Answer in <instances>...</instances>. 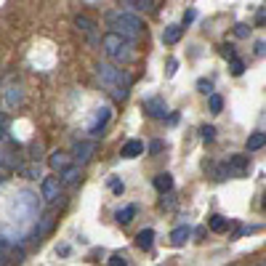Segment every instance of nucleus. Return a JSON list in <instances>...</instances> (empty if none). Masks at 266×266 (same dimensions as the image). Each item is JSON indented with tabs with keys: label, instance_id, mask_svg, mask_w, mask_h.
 <instances>
[{
	"label": "nucleus",
	"instance_id": "nucleus-1",
	"mask_svg": "<svg viewBox=\"0 0 266 266\" xmlns=\"http://www.w3.org/2000/svg\"><path fill=\"white\" fill-rule=\"evenodd\" d=\"M107 24L112 27V32L120 35L122 40H128V43H136L141 32H144V22L136 16V14H130V11H109L107 14Z\"/></svg>",
	"mask_w": 266,
	"mask_h": 266
},
{
	"label": "nucleus",
	"instance_id": "nucleus-2",
	"mask_svg": "<svg viewBox=\"0 0 266 266\" xmlns=\"http://www.w3.org/2000/svg\"><path fill=\"white\" fill-rule=\"evenodd\" d=\"M96 78L107 85V88H112L115 99H120V101L128 96V88L133 83L130 75L125 70H120V66H115V64H96Z\"/></svg>",
	"mask_w": 266,
	"mask_h": 266
},
{
	"label": "nucleus",
	"instance_id": "nucleus-3",
	"mask_svg": "<svg viewBox=\"0 0 266 266\" xmlns=\"http://www.w3.org/2000/svg\"><path fill=\"white\" fill-rule=\"evenodd\" d=\"M101 48H104V53H107L112 61H117V64L133 59V43L122 40V37L115 35V32H107L101 37Z\"/></svg>",
	"mask_w": 266,
	"mask_h": 266
},
{
	"label": "nucleus",
	"instance_id": "nucleus-4",
	"mask_svg": "<svg viewBox=\"0 0 266 266\" xmlns=\"http://www.w3.org/2000/svg\"><path fill=\"white\" fill-rule=\"evenodd\" d=\"M93 152H96V141H75L72 157L78 160V165H83V163H88V160L93 157Z\"/></svg>",
	"mask_w": 266,
	"mask_h": 266
},
{
	"label": "nucleus",
	"instance_id": "nucleus-5",
	"mask_svg": "<svg viewBox=\"0 0 266 266\" xmlns=\"http://www.w3.org/2000/svg\"><path fill=\"white\" fill-rule=\"evenodd\" d=\"M43 197H45V203H56V200L61 197V181H59V176H45L43 178Z\"/></svg>",
	"mask_w": 266,
	"mask_h": 266
},
{
	"label": "nucleus",
	"instance_id": "nucleus-6",
	"mask_svg": "<svg viewBox=\"0 0 266 266\" xmlns=\"http://www.w3.org/2000/svg\"><path fill=\"white\" fill-rule=\"evenodd\" d=\"M144 112L149 117H155V120H165L168 115V104L163 99H147L144 101Z\"/></svg>",
	"mask_w": 266,
	"mask_h": 266
},
{
	"label": "nucleus",
	"instance_id": "nucleus-7",
	"mask_svg": "<svg viewBox=\"0 0 266 266\" xmlns=\"http://www.w3.org/2000/svg\"><path fill=\"white\" fill-rule=\"evenodd\" d=\"M112 120V109L109 107H101L99 112H96V120L91 122V128H88V133L91 136H101V130L107 128V122Z\"/></svg>",
	"mask_w": 266,
	"mask_h": 266
},
{
	"label": "nucleus",
	"instance_id": "nucleus-8",
	"mask_svg": "<svg viewBox=\"0 0 266 266\" xmlns=\"http://www.w3.org/2000/svg\"><path fill=\"white\" fill-rule=\"evenodd\" d=\"M120 6H125V11H155L157 8V0H125V3H120Z\"/></svg>",
	"mask_w": 266,
	"mask_h": 266
},
{
	"label": "nucleus",
	"instance_id": "nucleus-9",
	"mask_svg": "<svg viewBox=\"0 0 266 266\" xmlns=\"http://www.w3.org/2000/svg\"><path fill=\"white\" fill-rule=\"evenodd\" d=\"M48 165L53 168V170H64L70 168V155L66 152H61V149H56V152H51V157H48Z\"/></svg>",
	"mask_w": 266,
	"mask_h": 266
},
{
	"label": "nucleus",
	"instance_id": "nucleus-10",
	"mask_svg": "<svg viewBox=\"0 0 266 266\" xmlns=\"http://www.w3.org/2000/svg\"><path fill=\"white\" fill-rule=\"evenodd\" d=\"M141 152H144V144H141L139 139H130V141H125V144H122L120 155H122V157H128V160H133V157H139Z\"/></svg>",
	"mask_w": 266,
	"mask_h": 266
},
{
	"label": "nucleus",
	"instance_id": "nucleus-11",
	"mask_svg": "<svg viewBox=\"0 0 266 266\" xmlns=\"http://www.w3.org/2000/svg\"><path fill=\"white\" fill-rule=\"evenodd\" d=\"M181 32H184L181 24H168L165 30H163V43H165V45L178 43V40H181Z\"/></svg>",
	"mask_w": 266,
	"mask_h": 266
},
{
	"label": "nucleus",
	"instance_id": "nucleus-12",
	"mask_svg": "<svg viewBox=\"0 0 266 266\" xmlns=\"http://www.w3.org/2000/svg\"><path fill=\"white\" fill-rule=\"evenodd\" d=\"M261 147H266V133H261V130L250 133L248 141H245V149H248V152H258Z\"/></svg>",
	"mask_w": 266,
	"mask_h": 266
},
{
	"label": "nucleus",
	"instance_id": "nucleus-13",
	"mask_svg": "<svg viewBox=\"0 0 266 266\" xmlns=\"http://www.w3.org/2000/svg\"><path fill=\"white\" fill-rule=\"evenodd\" d=\"M136 245H139L141 250H149L152 245H155V229H141L136 234Z\"/></svg>",
	"mask_w": 266,
	"mask_h": 266
},
{
	"label": "nucleus",
	"instance_id": "nucleus-14",
	"mask_svg": "<svg viewBox=\"0 0 266 266\" xmlns=\"http://www.w3.org/2000/svg\"><path fill=\"white\" fill-rule=\"evenodd\" d=\"M155 189L160 194L170 192V189H173V176H170V173H157L155 176Z\"/></svg>",
	"mask_w": 266,
	"mask_h": 266
},
{
	"label": "nucleus",
	"instance_id": "nucleus-15",
	"mask_svg": "<svg viewBox=\"0 0 266 266\" xmlns=\"http://www.w3.org/2000/svg\"><path fill=\"white\" fill-rule=\"evenodd\" d=\"M208 226H211V232H218V234H221V232H226V229H229V226H232V221H229V218H224V216H211V218H208Z\"/></svg>",
	"mask_w": 266,
	"mask_h": 266
},
{
	"label": "nucleus",
	"instance_id": "nucleus-16",
	"mask_svg": "<svg viewBox=\"0 0 266 266\" xmlns=\"http://www.w3.org/2000/svg\"><path fill=\"white\" fill-rule=\"evenodd\" d=\"M189 237H192V229H189V226H176V229L170 232V242H173V245H184Z\"/></svg>",
	"mask_w": 266,
	"mask_h": 266
},
{
	"label": "nucleus",
	"instance_id": "nucleus-17",
	"mask_svg": "<svg viewBox=\"0 0 266 266\" xmlns=\"http://www.w3.org/2000/svg\"><path fill=\"white\" fill-rule=\"evenodd\" d=\"M136 211H139L136 205H125V208H120V211L115 213L117 224H130V221H133V216H136Z\"/></svg>",
	"mask_w": 266,
	"mask_h": 266
},
{
	"label": "nucleus",
	"instance_id": "nucleus-18",
	"mask_svg": "<svg viewBox=\"0 0 266 266\" xmlns=\"http://www.w3.org/2000/svg\"><path fill=\"white\" fill-rule=\"evenodd\" d=\"M75 27H78L80 32H85L88 37H93V30H96V24H93L88 16H75Z\"/></svg>",
	"mask_w": 266,
	"mask_h": 266
},
{
	"label": "nucleus",
	"instance_id": "nucleus-19",
	"mask_svg": "<svg viewBox=\"0 0 266 266\" xmlns=\"http://www.w3.org/2000/svg\"><path fill=\"white\" fill-rule=\"evenodd\" d=\"M78 178H80V165H70V168H66L64 173H61L59 181H61V186H64V184H75Z\"/></svg>",
	"mask_w": 266,
	"mask_h": 266
},
{
	"label": "nucleus",
	"instance_id": "nucleus-20",
	"mask_svg": "<svg viewBox=\"0 0 266 266\" xmlns=\"http://www.w3.org/2000/svg\"><path fill=\"white\" fill-rule=\"evenodd\" d=\"M16 104H22V88L19 85L8 88V107H16Z\"/></svg>",
	"mask_w": 266,
	"mask_h": 266
},
{
	"label": "nucleus",
	"instance_id": "nucleus-21",
	"mask_svg": "<svg viewBox=\"0 0 266 266\" xmlns=\"http://www.w3.org/2000/svg\"><path fill=\"white\" fill-rule=\"evenodd\" d=\"M208 107H211V112H221L224 109V99L218 96V93H213V96H208Z\"/></svg>",
	"mask_w": 266,
	"mask_h": 266
},
{
	"label": "nucleus",
	"instance_id": "nucleus-22",
	"mask_svg": "<svg viewBox=\"0 0 266 266\" xmlns=\"http://www.w3.org/2000/svg\"><path fill=\"white\" fill-rule=\"evenodd\" d=\"M22 173H24L27 178H40V176H43V170H40V165H24V168H22Z\"/></svg>",
	"mask_w": 266,
	"mask_h": 266
},
{
	"label": "nucleus",
	"instance_id": "nucleus-23",
	"mask_svg": "<svg viewBox=\"0 0 266 266\" xmlns=\"http://www.w3.org/2000/svg\"><path fill=\"white\" fill-rule=\"evenodd\" d=\"M245 165H248V160H245V157H232V160H229V165H226V168H229V173H232V168H234V170H240V173H242V170H245Z\"/></svg>",
	"mask_w": 266,
	"mask_h": 266
},
{
	"label": "nucleus",
	"instance_id": "nucleus-24",
	"mask_svg": "<svg viewBox=\"0 0 266 266\" xmlns=\"http://www.w3.org/2000/svg\"><path fill=\"white\" fill-rule=\"evenodd\" d=\"M229 70H232V75H234V78H240V75L245 72V61H242V59H237V56H234V59H232V64H229Z\"/></svg>",
	"mask_w": 266,
	"mask_h": 266
},
{
	"label": "nucleus",
	"instance_id": "nucleus-25",
	"mask_svg": "<svg viewBox=\"0 0 266 266\" xmlns=\"http://www.w3.org/2000/svg\"><path fill=\"white\" fill-rule=\"evenodd\" d=\"M197 91L205 93V96H213V83H211V80H200V83H197Z\"/></svg>",
	"mask_w": 266,
	"mask_h": 266
},
{
	"label": "nucleus",
	"instance_id": "nucleus-26",
	"mask_svg": "<svg viewBox=\"0 0 266 266\" xmlns=\"http://www.w3.org/2000/svg\"><path fill=\"white\" fill-rule=\"evenodd\" d=\"M107 263H109V266H128L130 261L125 258V255H120V253H115V255H112V258L107 261Z\"/></svg>",
	"mask_w": 266,
	"mask_h": 266
},
{
	"label": "nucleus",
	"instance_id": "nucleus-27",
	"mask_svg": "<svg viewBox=\"0 0 266 266\" xmlns=\"http://www.w3.org/2000/svg\"><path fill=\"white\" fill-rule=\"evenodd\" d=\"M200 133H203L205 141H213V139H216V128H213V125H203V128H200Z\"/></svg>",
	"mask_w": 266,
	"mask_h": 266
},
{
	"label": "nucleus",
	"instance_id": "nucleus-28",
	"mask_svg": "<svg viewBox=\"0 0 266 266\" xmlns=\"http://www.w3.org/2000/svg\"><path fill=\"white\" fill-rule=\"evenodd\" d=\"M109 186H112V192H117V194H122V192H125V184H122L120 178H112V181H109Z\"/></svg>",
	"mask_w": 266,
	"mask_h": 266
},
{
	"label": "nucleus",
	"instance_id": "nucleus-29",
	"mask_svg": "<svg viewBox=\"0 0 266 266\" xmlns=\"http://www.w3.org/2000/svg\"><path fill=\"white\" fill-rule=\"evenodd\" d=\"M6 165H11V155H8V152H0V168H6Z\"/></svg>",
	"mask_w": 266,
	"mask_h": 266
},
{
	"label": "nucleus",
	"instance_id": "nucleus-30",
	"mask_svg": "<svg viewBox=\"0 0 266 266\" xmlns=\"http://www.w3.org/2000/svg\"><path fill=\"white\" fill-rule=\"evenodd\" d=\"M6 141V117H0V144Z\"/></svg>",
	"mask_w": 266,
	"mask_h": 266
},
{
	"label": "nucleus",
	"instance_id": "nucleus-31",
	"mask_svg": "<svg viewBox=\"0 0 266 266\" xmlns=\"http://www.w3.org/2000/svg\"><path fill=\"white\" fill-rule=\"evenodd\" d=\"M237 37H248V27L245 24H237Z\"/></svg>",
	"mask_w": 266,
	"mask_h": 266
},
{
	"label": "nucleus",
	"instance_id": "nucleus-32",
	"mask_svg": "<svg viewBox=\"0 0 266 266\" xmlns=\"http://www.w3.org/2000/svg\"><path fill=\"white\" fill-rule=\"evenodd\" d=\"M194 16H197L194 11H186V14H184V24H189V22H194Z\"/></svg>",
	"mask_w": 266,
	"mask_h": 266
},
{
	"label": "nucleus",
	"instance_id": "nucleus-33",
	"mask_svg": "<svg viewBox=\"0 0 266 266\" xmlns=\"http://www.w3.org/2000/svg\"><path fill=\"white\" fill-rule=\"evenodd\" d=\"M255 53L263 56V53H266V43H255Z\"/></svg>",
	"mask_w": 266,
	"mask_h": 266
},
{
	"label": "nucleus",
	"instance_id": "nucleus-34",
	"mask_svg": "<svg viewBox=\"0 0 266 266\" xmlns=\"http://www.w3.org/2000/svg\"><path fill=\"white\" fill-rule=\"evenodd\" d=\"M149 149H152V152H160V149H163V141H152Z\"/></svg>",
	"mask_w": 266,
	"mask_h": 266
},
{
	"label": "nucleus",
	"instance_id": "nucleus-35",
	"mask_svg": "<svg viewBox=\"0 0 266 266\" xmlns=\"http://www.w3.org/2000/svg\"><path fill=\"white\" fill-rule=\"evenodd\" d=\"M263 211H266V194H263Z\"/></svg>",
	"mask_w": 266,
	"mask_h": 266
},
{
	"label": "nucleus",
	"instance_id": "nucleus-36",
	"mask_svg": "<svg viewBox=\"0 0 266 266\" xmlns=\"http://www.w3.org/2000/svg\"><path fill=\"white\" fill-rule=\"evenodd\" d=\"M263 266H266V261H263Z\"/></svg>",
	"mask_w": 266,
	"mask_h": 266
},
{
	"label": "nucleus",
	"instance_id": "nucleus-37",
	"mask_svg": "<svg viewBox=\"0 0 266 266\" xmlns=\"http://www.w3.org/2000/svg\"><path fill=\"white\" fill-rule=\"evenodd\" d=\"M261 266H263V263H261Z\"/></svg>",
	"mask_w": 266,
	"mask_h": 266
}]
</instances>
